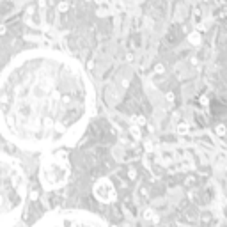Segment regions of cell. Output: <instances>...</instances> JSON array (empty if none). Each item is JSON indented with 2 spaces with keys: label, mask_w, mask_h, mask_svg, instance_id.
<instances>
[{
  "label": "cell",
  "mask_w": 227,
  "mask_h": 227,
  "mask_svg": "<svg viewBox=\"0 0 227 227\" xmlns=\"http://www.w3.org/2000/svg\"><path fill=\"white\" fill-rule=\"evenodd\" d=\"M92 107L94 89L85 69L60 51H23L0 73V131L21 149L71 144Z\"/></svg>",
  "instance_id": "obj_1"
},
{
  "label": "cell",
  "mask_w": 227,
  "mask_h": 227,
  "mask_svg": "<svg viewBox=\"0 0 227 227\" xmlns=\"http://www.w3.org/2000/svg\"><path fill=\"white\" fill-rule=\"evenodd\" d=\"M27 190V176L21 165L0 153V227H11L20 218Z\"/></svg>",
  "instance_id": "obj_2"
},
{
  "label": "cell",
  "mask_w": 227,
  "mask_h": 227,
  "mask_svg": "<svg viewBox=\"0 0 227 227\" xmlns=\"http://www.w3.org/2000/svg\"><path fill=\"white\" fill-rule=\"evenodd\" d=\"M71 178V167L67 163L66 154L59 156H46L41 162L39 169V179L44 190L51 192L57 188H62Z\"/></svg>",
  "instance_id": "obj_3"
},
{
  "label": "cell",
  "mask_w": 227,
  "mask_h": 227,
  "mask_svg": "<svg viewBox=\"0 0 227 227\" xmlns=\"http://www.w3.org/2000/svg\"><path fill=\"white\" fill-rule=\"evenodd\" d=\"M34 227H108L99 217L87 211H53Z\"/></svg>",
  "instance_id": "obj_4"
},
{
  "label": "cell",
  "mask_w": 227,
  "mask_h": 227,
  "mask_svg": "<svg viewBox=\"0 0 227 227\" xmlns=\"http://www.w3.org/2000/svg\"><path fill=\"white\" fill-rule=\"evenodd\" d=\"M92 194H94V197H96L99 202H112V201H115V197H117V192H115L112 181L107 179V178H101V179H98V181L94 183Z\"/></svg>",
  "instance_id": "obj_5"
},
{
  "label": "cell",
  "mask_w": 227,
  "mask_h": 227,
  "mask_svg": "<svg viewBox=\"0 0 227 227\" xmlns=\"http://www.w3.org/2000/svg\"><path fill=\"white\" fill-rule=\"evenodd\" d=\"M215 131H217V135H220V137H226L227 135V128L224 124H218V126L215 128Z\"/></svg>",
  "instance_id": "obj_6"
},
{
  "label": "cell",
  "mask_w": 227,
  "mask_h": 227,
  "mask_svg": "<svg viewBox=\"0 0 227 227\" xmlns=\"http://www.w3.org/2000/svg\"><path fill=\"white\" fill-rule=\"evenodd\" d=\"M178 133H188V124H186V123H185V124L181 123V124L178 126Z\"/></svg>",
  "instance_id": "obj_7"
},
{
  "label": "cell",
  "mask_w": 227,
  "mask_h": 227,
  "mask_svg": "<svg viewBox=\"0 0 227 227\" xmlns=\"http://www.w3.org/2000/svg\"><path fill=\"white\" fill-rule=\"evenodd\" d=\"M130 131L133 133V137H135V139H140V131H139V126H131V128H130Z\"/></svg>",
  "instance_id": "obj_8"
},
{
  "label": "cell",
  "mask_w": 227,
  "mask_h": 227,
  "mask_svg": "<svg viewBox=\"0 0 227 227\" xmlns=\"http://www.w3.org/2000/svg\"><path fill=\"white\" fill-rule=\"evenodd\" d=\"M135 121H137L140 126H142V124H146V117H144V115H137V117H135Z\"/></svg>",
  "instance_id": "obj_9"
},
{
  "label": "cell",
  "mask_w": 227,
  "mask_h": 227,
  "mask_svg": "<svg viewBox=\"0 0 227 227\" xmlns=\"http://www.w3.org/2000/svg\"><path fill=\"white\" fill-rule=\"evenodd\" d=\"M194 181H195V178H194V176H190V178H186V179H185V185H188V186H190Z\"/></svg>",
  "instance_id": "obj_10"
},
{
  "label": "cell",
  "mask_w": 227,
  "mask_h": 227,
  "mask_svg": "<svg viewBox=\"0 0 227 227\" xmlns=\"http://www.w3.org/2000/svg\"><path fill=\"white\" fill-rule=\"evenodd\" d=\"M130 178H131V179H135V178H137V174H135V169H130Z\"/></svg>",
  "instance_id": "obj_11"
},
{
  "label": "cell",
  "mask_w": 227,
  "mask_h": 227,
  "mask_svg": "<svg viewBox=\"0 0 227 227\" xmlns=\"http://www.w3.org/2000/svg\"><path fill=\"white\" fill-rule=\"evenodd\" d=\"M151 215H153V211H151V210H147V211L144 213V218H151Z\"/></svg>",
  "instance_id": "obj_12"
},
{
  "label": "cell",
  "mask_w": 227,
  "mask_h": 227,
  "mask_svg": "<svg viewBox=\"0 0 227 227\" xmlns=\"http://www.w3.org/2000/svg\"><path fill=\"white\" fill-rule=\"evenodd\" d=\"M167 99H169V101L172 103V101H174V96H172V94H167Z\"/></svg>",
  "instance_id": "obj_13"
},
{
  "label": "cell",
  "mask_w": 227,
  "mask_h": 227,
  "mask_svg": "<svg viewBox=\"0 0 227 227\" xmlns=\"http://www.w3.org/2000/svg\"><path fill=\"white\" fill-rule=\"evenodd\" d=\"M220 227H227V222H222V224H220Z\"/></svg>",
  "instance_id": "obj_14"
}]
</instances>
